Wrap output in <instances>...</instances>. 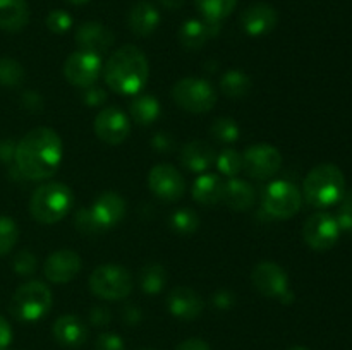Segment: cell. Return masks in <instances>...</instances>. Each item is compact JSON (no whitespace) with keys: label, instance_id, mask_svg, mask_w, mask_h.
I'll list each match as a JSON object with an SVG mask.
<instances>
[{"label":"cell","instance_id":"cell-1","mask_svg":"<svg viewBox=\"0 0 352 350\" xmlns=\"http://www.w3.org/2000/svg\"><path fill=\"white\" fill-rule=\"evenodd\" d=\"M62 156L60 136L50 127H36L16 144L14 161L24 178L45 180L57 172Z\"/></svg>","mask_w":352,"mask_h":350},{"label":"cell","instance_id":"cell-2","mask_svg":"<svg viewBox=\"0 0 352 350\" xmlns=\"http://www.w3.org/2000/svg\"><path fill=\"white\" fill-rule=\"evenodd\" d=\"M150 75V65L143 51L134 45H124L107 58L103 79L113 93L134 95L143 91Z\"/></svg>","mask_w":352,"mask_h":350},{"label":"cell","instance_id":"cell-3","mask_svg":"<svg viewBox=\"0 0 352 350\" xmlns=\"http://www.w3.org/2000/svg\"><path fill=\"white\" fill-rule=\"evenodd\" d=\"M302 192L311 206L329 208L342 199L346 192V177L337 165L320 163L306 175Z\"/></svg>","mask_w":352,"mask_h":350},{"label":"cell","instance_id":"cell-4","mask_svg":"<svg viewBox=\"0 0 352 350\" xmlns=\"http://www.w3.org/2000/svg\"><path fill=\"white\" fill-rule=\"evenodd\" d=\"M74 194L60 182H48L33 192L30 201V213L36 222L52 225L57 223L71 211Z\"/></svg>","mask_w":352,"mask_h":350},{"label":"cell","instance_id":"cell-5","mask_svg":"<svg viewBox=\"0 0 352 350\" xmlns=\"http://www.w3.org/2000/svg\"><path fill=\"white\" fill-rule=\"evenodd\" d=\"M54 304L52 290L43 281H28L14 292L10 299V314L19 321H38L45 318Z\"/></svg>","mask_w":352,"mask_h":350},{"label":"cell","instance_id":"cell-6","mask_svg":"<svg viewBox=\"0 0 352 350\" xmlns=\"http://www.w3.org/2000/svg\"><path fill=\"white\" fill-rule=\"evenodd\" d=\"M89 290L103 301H120L133 292V277L119 264H102L89 275Z\"/></svg>","mask_w":352,"mask_h":350},{"label":"cell","instance_id":"cell-7","mask_svg":"<svg viewBox=\"0 0 352 350\" xmlns=\"http://www.w3.org/2000/svg\"><path fill=\"white\" fill-rule=\"evenodd\" d=\"M172 98L186 112L205 113L215 106L217 91L206 79L182 78L172 88Z\"/></svg>","mask_w":352,"mask_h":350},{"label":"cell","instance_id":"cell-8","mask_svg":"<svg viewBox=\"0 0 352 350\" xmlns=\"http://www.w3.org/2000/svg\"><path fill=\"white\" fill-rule=\"evenodd\" d=\"M301 191L289 180L272 182L263 192V208L274 218H292L301 209Z\"/></svg>","mask_w":352,"mask_h":350},{"label":"cell","instance_id":"cell-9","mask_svg":"<svg viewBox=\"0 0 352 350\" xmlns=\"http://www.w3.org/2000/svg\"><path fill=\"white\" fill-rule=\"evenodd\" d=\"M251 281L263 297L278 299L284 304L285 302L289 304L294 299V294L289 290L287 273L277 263L263 261V263L256 264L253 268V273H251Z\"/></svg>","mask_w":352,"mask_h":350},{"label":"cell","instance_id":"cell-10","mask_svg":"<svg viewBox=\"0 0 352 350\" xmlns=\"http://www.w3.org/2000/svg\"><path fill=\"white\" fill-rule=\"evenodd\" d=\"M282 154L272 144H253L243 153V170L253 178H270L280 170Z\"/></svg>","mask_w":352,"mask_h":350},{"label":"cell","instance_id":"cell-11","mask_svg":"<svg viewBox=\"0 0 352 350\" xmlns=\"http://www.w3.org/2000/svg\"><path fill=\"white\" fill-rule=\"evenodd\" d=\"M339 237V223L330 213H315L302 225V239L315 250L332 249Z\"/></svg>","mask_w":352,"mask_h":350},{"label":"cell","instance_id":"cell-12","mask_svg":"<svg viewBox=\"0 0 352 350\" xmlns=\"http://www.w3.org/2000/svg\"><path fill=\"white\" fill-rule=\"evenodd\" d=\"M148 187L164 202H175L186 194V180L181 172L168 163H158L148 174Z\"/></svg>","mask_w":352,"mask_h":350},{"label":"cell","instance_id":"cell-13","mask_svg":"<svg viewBox=\"0 0 352 350\" xmlns=\"http://www.w3.org/2000/svg\"><path fill=\"white\" fill-rule=\"evenodd\" d=\"M102 58L98 54L88 50H76L64 64V75L71 84L78 88H89L95 84L102 72Z\"/></svg>","mask_w":352,"mask_h":350},{"label":"cell","instance_id":"cell-14","mask_svg":"<svg viewBox=\"0 0 352 350\" xmlns=\"http://www.w3.org/2000/svg\"><path fill=\"white\" fill-rule=\"evenodd\" d=\"M93 127H95V134L100 141L109 146H117L129 136L131 120L117 106H105L98 112Z\"/></svg>","mask_w":352,"mask_h":350},{"label":"cell","instance_id":"cell-15","mask_svg":"<svg viewBox=\"0 0 352 350\" xmlns=\"http://www.w3.org/2000/svg\"><path fill=\"white\" fill-rule=\"evenodd\" d=\"M81 266V257L76 250L62 249L55 250L47 257L43 264V273L52 283H67L78 277Z\"/></svg>","mask_w":352,"mask_h":350},{"label":"cell","instance_id":"cell-16","mask_svg":"<svg viewBox=\"0 0 352 350\" xmlns=\"http://www.w3.org/2000/svg\"><path fill=\"white\" fill-rule=\"evenodd\" d=\"M278 23L277 10L265 2L253 3L241 14V26L250 36H263L275 30Z\"/></svg>","mask_w":352,"mask_h":350},{"label":"cell","instance_id":"cell-17","mask_svg":"<svg viewBox=\"0 0 352 350\" xmlns=\"http://www.w3.org/2000/svg\"><path fill=\"white\" fill-rule=\"evenodd\" d=\"M74 40L78 43L79 50H88L100 55L112 47L113 41H116V36H113L112 30L103 26L102 23L86 21V23H82L76 30Z\"/></svg>","mask_w":352,"mask_h":350},{"label":"cell","instance_id":"cell-18","mask_svg":"<svg viewBox=\"0 0 352 350\" xmlns=\"http://www.w3.org/2000/svg\"><path fill=\"white\" fill-rule=\"evenodd\" d=\"M167 305L172 316L184 319V321L196 319L203 312V307H205L201 295L192 290V288L184 287V285L172 288L167 299Z\"/></svg>","mask_w":352,"mask_h":350},{"label":"cell","instance_id":"cell-19","mask_svg":"<svg viewBox=\"0 0 352 350\" xmlns=\"http://www.w3.org/2000/svg\"><path fill=\"white\" fill-rule=\"evenodd\" d=\"M52 335L58 345L67 347V349H78V347L85 345L89 331L88 326L78 316L64 314L55 319L54 326H52Z\"/></svg>","mask_w":352,"mask_h":350},{"label":"cell","instance_id":"cell-20","mask_svg":"<svg viewBox=\"0 0 352 350\" xmlns=\"http://www.w3.org/2000/svg\"><path fill=\"white\" fill-rule=\"evenodd\" d=\"M220 33V23L206 19H189L179 30V41L186 50L196 51Z\"/></svg>","mask_w":352,"mask_h":350},{"label":"cell","instance_id":"cell-21","mask_svg":"<svg viewBox=\"0 0 352 350\" xmlns=\"http://www.w3.org/2000/svg\"><path fill=\"white\" fill-rule=\"evenodd\" d=\"M89 209L93 211L95 218L98 220L100 225L103 226V230H109L126 216V201L117 192L109 191L100 194Z\"/></svg>","mask_w":352,"mask_h":350},{"label":"cell","instance_id":"cell-22","mask_svg":"<svg viewBox=\"0 0 352 350\" xmlns=\"http://www.w3.org/2000/svg\"><path fill=\"white\" fill-rule=\"evenodd\" d=\"M217 160V151L212 144L205 141H191L181 151V161L188 170L195 174H203L208 170Z\"/></svg>","mask_w":352,"mask_h":350},{"label":"cell","instance_id":"cell-23","mask_svg":"<svg viewBox=\"0 0 352 350\" xmlns=\"http://www.w3.org/2000/svg\"><path fill=\"white\" fill-rule=\"evenodd\" d=\"M127 24H129V30L136 36L146 38L160 24V12H158V9L153 3L140 2L131 9L129 17H127Z\"/></svg>","mask_w":352,"mask_h":350},{"label":"cell","instance_id":"cell-24","mask_svg":"<svg viewBox=\"0 0 352 350\" xmlns=\"http://www.w3.org/2000/svg\"><path fill=\"white\" fill-rule=\"evenodd\" d=\"M30 23L26 0H0V30L16 33Z\"/></svg>","mask_w":352,"mask_h":350},{"label":"cell","instance_id":"cell-25","mask_svg":"<svg viewBox=\"0 0 352 350\" xmlns=\"http://www.w3.org/2000/svg\"><path fill=\"white\" fill-rule=\"evenodd\" d=\"M223 187H226V182L217 174H201L192 184L191 192L196 202L212 206L223 199Z\"/></svg>","mask_w":352,"mask_h":350},{"label":"cell","instance_id":"cell-26","mask_svg":"<svg viewBox=\"0 0 352 350\" xmlns=\"http://www.w3.org/2000/svg\"><path fill=\"white\" fill-rule=\"evenodd\" d=\"M227 206L236 211H246L256 202V191L251 184L241 178H230L223 187V199Z\"/></svg>","mask_w":352,"mask_h":350},{"label":"cell","instance_id":"cell-27","mask_svg":"<svg viewBox=\"0 0 352 350\" xmlns=\"http://www.w3.org/2000/svg\"><path fill=\"white\" fill-rule=\"evenodd\" d=\"M129 115L140 126H150L160 115V103L151 95H136L131 102Z\"/></svg>","mask_w":352,"mask_h":350},{"label":"cell","instance_id":"cell-28","mask_svg":"<svg viewBox=\"0 0 352 350\" xmlns=\"http://www.w3.org/2000/svg\"><path fill=\"white\" fill-rule=\"evenodd\" d=\"M251 88H253V82L250 75L241 71H229L220 79V89L229 98H244L250 95Z\"/></svg>","mask_w":352,"mask_h":350},{"label":"cell","instance_id":"cell-29","mask_svg":"<svg viewBox=\"0 0 352 350\" xmlns=\"http://www.w3.org/2000/svg\"><path fill=\"white\" fill-rule=\"evenodd\" d=\"M195 2L203 19L213 21V23H222L234 12L237 5V0H195Z\"/></svg>","mask_w":352,"mask_h":350},{"label":"cell","instance_id":"cell-30","mask_svg":"<svg viewBox=\"0 0 352 350\" xmlns=\"http://www.w3.org/2000/svg\"><path fill=\"white\" fill-rule=\"evenodd\" d=\"M167 283V273L160 264H146L140 273V285L146 294H158Z\"/></svg>","mask_w":352,"mask_h":350},{"label":"cell","instance_id":"cell-31","mask_svg":"<svg viewBox=\"0 0 352 350\" xmlns=\"http://www.w3.org/2000/svg\"><path fill=\"white\" fill-rule=\"evenodd\" d=\"M217 168L220 174L229 175L230 178L236 177L241 170H243V154L239 151L232 150V148H226L220 153H217Z\"/></svg>","mask_w":352,"mask_h":350},{"label":"cell","instance_id":"cell-32","mask_svg":"<svg viewBox=\"0 0 352 350\" xmlns=\"http://www.w3.org/2000/svg\"><path fill=\"white\" fill-rule=\"evenodd\" d=\"M210 132L220 143H236L239 139V126L230 117H220L210 127Z\"/></svg>","mask_w":352,"mask_h":350},{"label":"cell","instance_id":"cell-33","mask_svg":"<svg viewBox=\"0 0 352 350\" xmlns=\"http://www.w3.org/2000/svg\"><path fill=\"white\" fill-rule=\"evenodd\" d=\"M170 225L177 233H195L199 229V216L192 209L181 208L172 213Z\"/></svg>","mask_w":352,"mask_h":350},{"label":"cell","instance_id":"cell-34","mask_svg":"<svg viewBox=\"0 0 352 350\" xmlns=\"http://www.w3.org/2000/svg\"><path fill=\"white\" fill-rule=\"evenodd\" d=\"M24 79V69L14 58H0V84L19 86Z\"/></svg>","mask_w":352,"mask_h":350},{"label":"cell","instance_id":"cell-35","mask_svg":"<svg viewBox=\"0 0 352 350\" xmlns=\"http://www.w3.org/2000/svg\"><path fill=\"white\" fill-rule=\"evenodd\" d=\"M19 239V229L9 216H0V256L9 253Z\"/></svg>","mask_w":352,"mask_h":350},{"label":"cell","instance_id":"cell-36","mask_svg":"<svg viewBox=\"0 0 352 350\" xmlns=\"http://www.w3.org/2000/svg\"><path fill=\"white\" fill-rule=\"evenodd\" d=\"M74 226L78 229V232L85 233V235H98V233L105 232L89 208H82L76 213Z\"/></svg>","mask_w":352,"mask_h":350},{"label":"cell","instance_id":"cell-37","mask_svg":"<svg viewBox=\"0 0 352 350\" xmlns=\"http://www.w3.org/2000/svg\"><path fill=\"white\" fill-rule=\"evenodd\" d=\"M339 211H337V223H339L340 232L351 233L352 235V191L344 192L342 199H340Z\"/></svg>","mask_w":352,"mask_h":350},{"label":"cell","instance_id":"cell-38","mask_svg":"<svg viewBox=\"0 0 352 350\" xmlns=\"http://www.w3.org/2000/svg\"><path fill=\"white\" fill-rule=\"evenodd\" d=\"M72 26V17L71 14L65 12L62 9L52 10L47 16V27L55 34H64L71 30Z\"/></svg>","mask_w":352,"mask_h":350},{"label":"cell","instance_id":"cell-39","mask_svg":"<svg viewBox=\"0 0 352 350\" xmlns=\"http://www.w3.org/2000/svg\"><path fill=\"white\" fill-rule=\"evenodd\" d=\"M12 264L17 275L28 277V275H33L34 270H36V257L30 250H21V253L16 254Z\"/></svg>","mask_w":352,"mask_h":350},{"label":"cell","instance_id":"cell-40","mask_svg":"<svg viewBox=\"0 0 352 350\" xmlns=\"http://www.w3.org/2000/svg\"><path fill=\"white\" fill-rule=\"evenodd\" d=\"M95 350H126L124 340L116 333H102L95 342Z\"/></svg>","mask_w":352,"mask_h":350},{"label":"cell","instance_id":"cell-41","mask_svg":"<svg viewBox=\"0 0 352 350\" xmlns=\"http://www.w3.org/2000/svg\"><path fill=\"white\" fill-rule=\"evenodd\" d=\"M82 100H85V103L88 106H100L107 102V93L105 89L96 88V86H89V88H85Z\"/></svg>","mask_w":352,"mask_h":350},{"label":"cell","instance_id":"cell-42","mask_svg":"<svg viewBox=\"0 0 352 350\" xmlns=\"http://www.w3.org/2000/svg\"><path fill=\"white\" fill-rule=\"evenodd\" d=\"M89 321H91V325L102 328L110 323V311L105 307H93L89 311Z\"/></svg>","mask_w":352,"mask_h":350},{"label":"cell","instance_id":"cell-43","mask_svg":"<svg viewBox=\"0 0 352 350\" xmlns=\"http://www.w3.org/2000/svg\"><path fill=\"white\" fill-rule=\"evenodd\" d=\"M213 305L219 309H229L234 305V294L227 290H220L213 295Z\"/></svg>","mask_w":352,"mask_h":350},{"label":"cell","instance_id":"cell-44","mask_svg":"<svg viewBox=\"0 0 352 350\" xmlns=\"http://www.w3.org/2000/svg\"><path fill=\"white\" fill-rule=\"evenodd\" d=\"M10 340H12V328H10L9 321L0 316V350H6Z\"/></svg>","mask_w":352,"mask_h":350},{"label":"cell","instance_id":"cell-45","mask_svg":"<svg viewBox=\"0 0 352 350\" xmlns=\"http://www.w3.org/2000/svg\"><path fill=\"white\" fill-rule=\"evenodd\" d=\"M175 350H210V345L201 338H188L179 343Z\"/></svg>","mask_w":352,"mask_h":350},{"label":"cell","instance_id":"cell-46","mask_svg":"<svg viewBox=\"0 0 352 350\" xmlns=\"http://www.w3.org/2000/svg\"><path fill=\"white\" fill-rule=\"evenodd\" d=\"M172 144H174V141H172V137L168 136L167 132H160L153 137V148L157 151H164V153H167V151H170Z\"/></svg>","mask_w":352,"mask_h":350},{"label":"cell","instance_id":"cell-47","mask_svg":"<svg viewBox=\"0 0 352 350\" xmlns=\"http://www.w3.org/2000/svg\"><path fill=\"white\" fill-rule=\"evenodd\" d=\"M14 153H16V144L12 141L6 139L0 143V160L10 161L14 158Z\"/></svg>","mask_w":352,"mask_h":350},{"label":"cell","instance_id":"cell-48","mask_svg":"<svg viewBox=\"0 0 352 350\" xmlns=\"http://www.w3.org/2000/svg\"><path fill=\"white\" fill-rule=\"evenodd\" d=\"M124 319H126L129 325H136L141 319V314L136 307H126V311H124Z\"/></svg>","mask_w":352,"mask_h":350},{"label":"cell","instance_id":"cell-49","mask_svg":"<svg viewBox=\"0 0 352 350\" xmlns=\"http://www.w3.org/2000/svg\"><path fill=\"white\" fill-rule=\"evenodd\" d=\"M158 2H160V5L165 7V9L177 10V9H181L182 5H184L186 0H158Z\"/></svg>","mask_w":352,"mask_h":350},{"label":"cell","instance_id":"cell-50","mask_svg":"<svg viewBox=\"0 0 352 350\" xmlns=\"http://www.w3.org/2000/svg\"><path fill=\"white\" fill-rule=\"evenodd\" d=\"M71 3H74V5H82V3H88L89 0H69Z\"/></svg>","mask_w":352,"mask_h":350},{"label":"cell","instance_id":"cell-51","mask_svg":"<svg viewBox=\"0 0 352 350\" xmlns=\"http://www.w3.org/2000/svg\"><path fill=\"white\" fill-rule=\"evenodd\" d=\"M289 350H309V349H306V347H301V345H296V347H291Z\"/></svg>","mask_w":352,"mask_h":350},{"label":"cell","instance_id":"cell-52","mask_svg":"<svg viewBox=\"0 0 352 350\" xmlns=\"http://www.w3.org/2000/svg\"><path fill=\"white\" fill-rule=\"evenodd\" d=\"M140 350H153V349H140Z\"/></svg>","mask_w":352,"mask_h":350}]
</instances>
